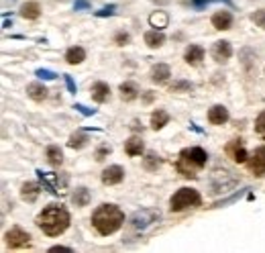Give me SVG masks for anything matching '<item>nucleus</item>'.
Returning <instances> with one entry per match:
<instances>
[{"label":"nucleus","mask_w":265,"mask_h":253,"mask_svg":"<svg viewBox=\"0 0 265 253\" xmlns=\"http://www.w3.org/2000/svg\"><path fill=\"white\" fill-rule=\"evenodd\" d=\"M37 225L47 237H59L70 227V212L61 204H47L39 212Z\"/></svg>","instance_id":"obj_1"},{"label":"nucleus","mask_w":265,"mask_h":253,"mask_svg":"<svg viewBox=\"0 0 265 253\" xmlns=\"http://www.w3.org/2000/svg\"><path fill=\"white\" fill-rule=\"evenodd\" d=\"M122 223H124V212L116 204H110V202L100 204L92 214V227L102 237H108V235L116 233L122 227Z\"/></svg>","instance_id":"obj_2"},{"label":"nucleus","mask_w":265,"mask_h":253,"mask_svg":"<svg viewBox=\"0 0 265 253\" xmlns=\"http://www.w3.org/2000/svg\"><path fill=\"white\" fill-rule=\"evenodd\" d=\"M206 162H208V153L202 147H188V149L180 151V157L176 162V170L184 178H196L198 172L206 166Z\"/></svg>","instance_id":"obj_3"},{"label":"nucleus","mask_w":265,"mask_h":253,"mask_svg":"<svg viewBox=\"0 0 265 253\" xmlns=\"http://www.w3.org/2000/svg\"><path fill=\"white\" fill-rule=\"evenodd\" d=\"M202 204V196L196 188H180L172 198H170V210L172 212H182L188 208H198Z\"/></svg>","instance_id":"obj_4"},{"label":"nucleus","mask_w":265,"mask_h":253,"mask_svg":"<svg viewBox=\"0 0 265 253\" xmlns=\"http://www.w3.org/2000/svg\"><path fill=\"white\" fill-rule=\"evenodd\" d=\"M5 239H7V245H9L11 249H19V247H25V245H29V241H31V235H29L27 231H23V229L15 227V229H11V231L5 235Z\"/></svg>","instance_id":"obj_5"},{"label":"nucleus","mask_w":265,"mask_h":253,"mask_svg":"<svg viewBox=\"0 0 265 253\" xmlns=\"http://www.w3.org/2000/svg\"><path fill=\"white\" fill-rule=\"evenodd\" d=\"M249 170L255 178H263L265 176V145L257 147L249 160Z\"/></svg>","instance_id":"obj_6"},{"label":"nucleus","mask_w":265,"mask_h":253,"mask_svg":"<svg viewBox=\"0 0 265 253\" xmlns=\"http://www.w3.org/2000/svg\"><path fill=\"white\" fill-rule=\"evenodd\" d=\"M224 151H226V155H228L233 162H237V164H247V162H249L247 149H245V145L241 143V139H233V141H228Z\"/></svg>","instance_id":"obj_7"},{"label":"nucleus","mask_w":265,"mask_h":253,"mask_svg":"<svg viewBox=\"0 0 265 253\" xmlns=\"http://www.w3.org/2000/svg\"><path fill=\"white\" fill-rule=\"evenodd\" d=\"M124 180V170L120 166H108L102 172V184L104 186H116Z\"/></svg>","instance_id":"obj_8"},{"label":"nucleus","mask_w":265,"mask_h":253,"mask_svg":"<svg viewBox=\"0 0 265 253\" xmlns=\"http://www.w3.org/2000/svg\"><path fill=\"white\" fill-rule=\"evenodd\" d=\"M155 218H159L157 212H153V210H141V212H135V214L130 216V227L132 229H143L149 223H153Z\"/></svg>","instance_id":"obj_9"},{"label":"nucleus","mask_w":265,"mask_h":253,"mask_svg":"<svg viewBox=\"0 0 265 253\" xmlns=\"http://www.w3.org/2000/svg\"><path fill=\"white\" fill-rule=\"evenodd\" d=\"M210 23H212V27H214L216 31H228V29L233 27V15H230L228 11H216V13L212 15Z\"/></svg>","instance_id":"obj_10"},{"label":"nucleus","mask_w":265,"mask_h":253,"mask_svg":"<svg viewBox=\"0 0 265 253\" xmlns=\"http://www.w3.org/2000/svg\"><path fill=\"white\" fill-rule=\"evenodd\" d=\"M90 96H92L94 102L104 104V102L110 98V86H108L106 82H96V84H92V88H90Z\"/></svg>","instance_id":"obj_11"},{"label":"nucleus","mask_w":265,"mask_h":253,"mask_svg":"<svg viewBox=\"0 0 265 253\" xmlns=\"http://www.w3.org/2000/svg\"><path fill=\"white\" fill-rule=\"evenodd\" d=\"M226 120H228V110H226V106L214 104V106L208 110V122H210V124L220 126V124H224Z\"/></svg>","instance_id":"obj_12"},{"label":"nucleus","mask_w":265,"mask_h":253,"mask_svg":"<svg viewBox=\"0 0 265 253\" xmlns=\"http://www.w3.org/2000/svg\"><path fill=\"white\" fill-rule=\"evenodd\" d=\"M230 55H233V45H230L228 41H216V43H214V47H212V57H214L216 61H226V59H230Z\"/></svg>","instance_id":"obj_13"},{"label":"nucleus","mask_w":265,"mask_h":253,"mask_svg":"<svg viewBox=\"0 0 265 253\" xmlns=\"http://www.w3.org/2000/svg\"><path fill=\"white\" fill-rule=\"evenodd\" d=\"M204 59V47L202 45H188L186 53H184V61L188 66H198Z\"/></svg>","instance_id":"obj_14"},{"label":"nucleus","mask_w":265,"mask_h":253,"mask_svg":"<svg viewBox=\"0 0 265 253\" xmlns=\"http://www.w3.org/2000/svg\"><path fill=\"white\" fill-rule=\"evenodd\" d=\"M39 194H41V186L35 184V182H25L21 186V198L25 202H35L39 198Z\"/></svg>","instance_id":"obj_15"},{"label":"nucleus","mask_w":265,"mask_h":253,"mask_svg":"<svg viewBox=\"0 0 265 253\" xmlns=\"http://www.w3.org/2000/svg\"><path fill=\"white\" fill-rule=\"evenodd\" d=\"M170 76H172V70H170V66H165V64H157V66H153V70H151V82H153V84H165V82L170 80Z\"/></svg>","instance_id":"obj_16"},{"label":"nucleus","mask_w":265,"mask_h":253,"mask_svg":"<svg viewBox=\"0 0 265 253\" xmlns=\"http://www.w3.org/2000/svg\"><path fill=\"white\" fill-rule=\"evenodd\" d=\"M21 17L27 19V21H37L41 17V7L39 3H35V0H29V3H25L21 7Z\"/></svg>","instance_id":"obj_17"},{"label":"nucleus","mask_w":265,"mask_h":253,"mask_svg":"<svg viewBox=\"0 0 265 253\" xmlns=\"http://www.w3.org/2000/svg\"><path fill=\"white\" fill-rule=\"evenodd\" d=\"M118 92H120V98L124 102H132V100H137V96H139V90H137V86L132 82H122L118 86Z\"/></svg>","instance_id":"obj_18"},{"label":"nucleus","mask_w":265,"mask_h":253,"mask_svg":"<svg viewBox=\"0 0 265 253\" xmlns=\"http://www.w3.org/2000/svg\"><path fill=\"white\" fill-rule=\"evenodd\" d=\"M143 141H141V137H137V135H132L126 143H124V151H126V155H130V157H137V155H141L143 153Z\"/></svg>","instance_id":"obj_19"},{"label":"nucleus","mask_w":265,"mask_h":253,"mask_svg":"<svg viewBox=\"0 0 265 253\" xmlns=\"http://www.w3.org/2000/svg\"><path fill=\"white\" fill-rule=\"evenodd\" d=\"M86 59V51H84V47H80V45H74V47H70L68 51H65V61L70 64V66H78V64H82Z\"/></svg>","instance_id":"obj_20"},{"label":"nucleus","mask_w":265,"mask_h":253,"mask_svg":"<svg viewBox=\"0 0 265 253\" xmlns=\"http://www.w3.org/2000/svg\"><path fill=\"white\" fill-rule=\"evenodd\" d=\"M27 96H29L31 100H35V102H43V100L47 98V88H45L43 84L33 82V84L27 86Z\"/></svg>","instance_id":"obj_21"},{"label":"nucleus","mask_w":265,"mask_h":253,"mask_svg":"<svg viewBox=\"0 0 265 253\" xmlns=\"http://www.w3.org/2000/svg\"><path fill=\"white\" fill-rule=\"evenodd\" d=\"M170 122V114L163 110V108H157V110H153V114H151V126L155 131H159V129H163V126Z\"/></svg>","instance_id":"obj_22"},{"label":"nucleus","mask_w":265,"mask_h":253,"mask_svg":"<svg viewBox=\"0 0 265 253\" xmlns=\"http://www.w3.org/2000/svg\"><path fill=\"white\" fill-rule=\"evenodd\" d=\"M149 25H151L153 29H157V31L165 29V27L170 25V17H168V13H163V11L153 13V15L149 17Z\"/></svg>","instance_id":"obj_23"},{"label":"nucleus","mask_w":265,"mask_h":253,"mask_svg":"<svg viewBox=\"0 0 265 253\" xmlns=\"http://www.w3.org/2000/svg\"><path fill=\"white\" fill-rule=\"evenodd\" d=\"M145 43H147V47H151V49H157V47H161L163 43H165V35L161 33V31H149V33H145Z\"/></svg>","instance_id":"obj_24"},{"label":"nucleus","mask_w":265,"mask_h":253,"mask_svg":"<svg viewBox=\"0 0 265 253\" xmlns=\"http://www.w3.org/2000/svg\"><path fill=\"white\" fill-rule=\"evenodd\" d=\"M90 190L88 188H84V186H80V188H76V192H74V196H72V200H74V204L76 206H88L90 204Z\"/></svg>","instance_id":"obj_25"},{"label":"nucleus","mask_w":265,"mask_h":253,"mask_svg":"<svg viewBox=\"0 0 265 253\" xmlns=\"http://www.w3.org/2000/svg\"><path fill=\"white\" fill-rule=\"evenodd\" d=\"M88 141H90V137H88L84 131H78V133L70 135V141H68V145H70L72 149H84V147L88 145Z\"/></svg>","instance_id":"obj_26"},{"label":"nucleus","mask_w":265,"mask_h":253,"mask_svg":"<svg viewBox=\"0 0 265 253\" xmlns=\"http://www.w3.org/2000/svg\"><path fill=\"white\" fill-rule=\"evenodd\" d=\"M45 155H47V162H49L53 168H59V166L63 164V153H61V149H59L57 145H49Z\"/></svg>","instance_id":"obj_27"},{"label":"nucleus","mask_w":265,"mask_h":253,"mask_svg":"<svg viewBox=\"0 0 265 253\" xmlns=\"http://www.w3.org/2000/svg\"><path fill=\"white\" fill-rule=\"evenodd\" d=\"M159 166H161V157H159V155H155V153H147V155L143 157V168H145L147 172H157Z\"/></svg>","instance_id":"obj_28"},{"label":"nucleus","mask_w":265,"mask_h":253,"mask_svg":"<svg viewBox=\"0 0 265 253\" xmlns=\"http://www.w3.org/2000/svg\"><path fill=\"white\" fill-rule=\"evenodd\" d=\"M255 133L261 137V139H265V110L257 116V120H255Z\"/></svg>","instance_id":"obj_29"},{"label":"nucleus","mask_w":265,"mask_h":253,"mask_svg":"<svg viewBox=\"0 0 265 253\" xmlns=\"http://www.w3.org/2000/svg\"><path fill=\"white\" fill-rule=\"evenodd\" d=\"M251 21H253L257 27L265 29V9H259V11H255V13L251 15Z\"/></svg>","instance_id":"obj_30"},{"label":"nucleus","mask_w":265,"mask_h":253,"mask_svg":"<svg viewBox=\"0 0 265 253\" xmlns=\"http://www.w3.org/2000/svg\"><path fill=\"white\" fill-rule=\"evenodd\" d=\"M35 76L41 78V80H55V78H57L55 72H51V70H43V68H39V70L35 72Z\"/></svg>","instance_id":"obj_31"},{"label":"nucleus","mask_w":265,"mask_h":253,"mask_svg":"<svg viewBox=\"0 0 265 253\" xmlns=\"http://www.w3.org/2000/svg\"><path fill=\"white\" fill-rule=\"evenodd\" d=\"M128 41H130V35L124 33V31H118V33L114 35V43H116V45H126Z\"/></svg>","instance_id":"obj_32"},{"label":"nucleus","mask_w":265,"mask_h":253,"mask_svg":"<svg viewBox=\"0 0 265 253\" xmlns=\"http://www.w3.org/2000/svg\"><path fill=\"white\" fill-rule=\"evenodd\" d=\"M114 11H116V7H114V5H108V7H104L102 11H96V17H110V15H114Z\"/></svg>","instance_id":"obj_33"},{"label":"nucleus","mask_w":265,"mask_h":253,"mask_svg":"<svg viewBox=\"0 0 265 253\" xmlns=\"http://www.w3.org/2000/svg\"><path fill=\"white\" fill-rule=\"evenodd\" d=\"M170 90H172V92H178V90H192V84H190V82H178V84H174Z\"/></svg>","instance_id":"obj_34"},{"label":"nucleus","mask_w":265,"mask_h":253,"mask_svg":"<svg viewBox=\"0 0 265 253\" xmlns=\"http://www.w3.org/2000/svg\"><path fill=\"white\" fill-rule=\"evenodd\" d=\"M74 9H76V11L90 9V3H88V0H76V3H74Z\"/></svg>","instance_id":"obj_35"},{"label":"nucleus","mask_w":265,"mask_h":253,"mask_svg":"<svg viewBox=\"0 0 265 253\" xmlns=\"http://www.w3.org/2000/svg\"><path fill=\"white\" fill-rule=\"evenodd\" d=\"M74 108H76V110H78V112H82V114H84V116H92V114H94V110H90V108H86V106H84V104H76V106H74Z\"/></svg>","instance_id":"obj_36"},{"label":"nucleus","mask_w":265,"mask_h":253,"mask_svg":"<svg viewBox=\"0 0 265 253\" xmlns=\"http://www.w3.org/2000/svg\"><path fill=\"white\" fill-rule=\"evenodd\" d=\"M65 84H68V90H70L72 94H76V90H78V88H76V82H74V78H72V76H65Z\"/></svg>","instance_id":"obj_37"},{"label":"nucleus","mask_w":265,"mask_h":253,"mask_svg":"<svg viewBox=\"0 0 265 253\" xmlns=\"http://www.w3.org/2000/svg\"><path fill=\"white\" fill-rule=\"evenodd\" d=\"M49 251H72L70 247H63V245H55V247H51Z\"/></svg>","instance_id":"obj_38"},{"label":"nucleus","mask_w":265,"mask_h":253,"mask_svg":"<svg viewBox=\"0 0 265 253\" xmlns=\"http://www.w3.org/2000/svg\"><path fill=\"white\" fill-rule=\"evenodd\" d=\"M151 100H153V94H151V92H147V94H145V102H151Z\"/></svg>","instance_id":"obj_39"},{"label":"nucleus","mask_w":265,"mask_h":253,"mask_svg":"<svg viewBox=\"0 0 265 253\" xmlns=\"http://www.w3.org/2000/svg\"><path fill=\"white\" fill-rule=\"evenodd\" d=\"M155 3H165V0H155Z\"/></svg>","instance_id":"obj_40"}]
</instances>
